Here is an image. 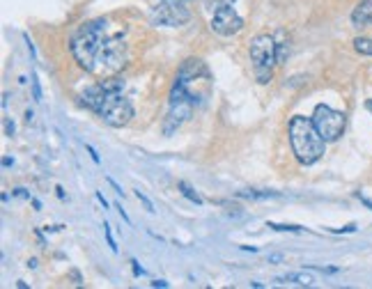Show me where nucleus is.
<instances>
[{
    "label": "nucleus",
    "mask_w": 372,
    "mask_h": 289,
    "mask_svg": "<svg viewBox=\"0 0 372 289\" xmlns=\"http://www.w3.org/2000/svg\"><path fill=\"white\" fill-rule=\"evenodd\" d=\"M287 131H290L292 151H294L296 161L301 165H312L324 156L326 140L322 138V133L317 131V126L312 124V120H308V117H303V115L292 117Z\"/></svg>",
    "instance_id": "f257e3e1"
},
{
    "label": "nucleus",
    "mask_w": 372,
    "mask_h": 289,
    "mask_svg": "<svg viewBox=\"0 0 372 289\" xmlns=\"http://www.w3.org/2000/svg\"><path fill=\"white\" fill-rule=\"evenodd\" d=\"M104 30H106V21L104 18H97V21L81 26L76 30V35L71 37L69 48L83 69L95 71L97 55H99V48L104 44Z\"/></svg>",
    "instance_id": "f03ea898"
},
{
    "label": "nucleus",
    "mask_w": 372,
    "mask_h": 289,
    "mask_svg": "<svg viewBox=\"0 0 372 289\" xmlns=\"http://www.w3.org/2000/svg\"><path fill=\"white\" fill-rule=\"evenodd\" d=\"M97 115H99L108 126H113V129H122V126H126L131 122V117H134V106L129 104V99L122 97V92L108 90V94H106L104 104L99 106Z\"/></svg>",
    "instance_id": "7ed1b4c3"
},
{
    "label": "nucleus",
    "mask_w": 372,
    "mask_h": 289,
    "mask_svg": "<svg viewBox=\"0 0 372 289\" xmlns=\"http://www.w3.org/2000/svg\"><path fill=\"white\" fill-rule=\"evenodd\" d=\"M312 124L317 126V131L322 133V138L326 140V143H333L338 140L342 133H345V126H347V117L345 112L331 108V106H324L320 104L312 112Z\"/></svg>",
    "instance_id": "20e7f679"
},
{
    "label": "nucleus",
    "mask_w": 372,
    "mask_h": 289,
    "mask_svg": "<svg viewBox=\"0 0 372 289\" xmlns=\"http://www.w3.org/2000/svg\"><path fill=\"white\" fill-rule=\"evenodd\" d=\"M189 0H161L156 7H152L150 21L154 26H165V28H177L184 26L191 18V12L186 7Z\"/></svg>",
    "instance_id": "39448f33"
},
{
    "label": "nucleus",
    "mask_w": 372,
    "mask_h": 289,
    "mask_svg": "<svg viewBox=\"0 0 372 289\" xmlns=\"http://www.w3.org/2000/svg\"><path fill=\"white\" fill-rule=\"evenodd\" d=\"M126 60V44L122 37H113V39H104L99 48V55H97V65L95 69L104 71V73H115L117 69H122Z\"/></svg>",
    "instance_id": "423d86ee"
},
{
    "label": "nucleus",
    "mask_w": 372,
    "mask_h": 289,
    "mask_svg": "<svg viewBox=\"0 0 372 289\" xmlns=\"http://www.w3.org/2000/svg\"><path fill=\"white\" fill-rule=\"evenodd\" d=\"M251 60L255 69H273V65H278V44L271 35H257L253 39Z\"/></svg>",
    "instance_id": "0eeeda50"
},
{
    "label": "nucleus",
    "mask_w": 372,
    "mask_h": 289,
    "mask_svg": "<svg viewBox=\"0 0 372 289\" xmlns=\"http://www.w3.org/2000/svg\"><path fill=\"white\" fill-rule=\"evenodd\" d=\"M209 28L221 37H232V35H237V32L244 30V18L239 16L237 9H234L232 5H225V7H218L216 12H212Z\"/></svg>",
    "instance_id": "6e6552de"
},
{
    "label": "nucleus",
    "mask_w": 372,
    "mask_h": 289,
    "mask_svg": "<svg viewBox=\"0 0 372 289\" xmlns=\"http://www.w3.org/2000/svg\"><path fill=\"white\" fill-rule=\"evenodd\" d=\"M372 23V0H361L351 12V26L354 28H365Z\"/></svg>",
    "instance_id": "1a4fd4ad"
},
{
    "label": "nucleus",
    "mask_w": 372,
    "mask_h": 289,
    "mask_svg": "<svg viewBox=\"0 0 372 289\" xmlns=\"http://www.w3.org/2000/svg\"><path fill=\"white\" fill-rule=\"evenodd\" d=\"M278 285H299V287H310L315 285V278L308 273H287L283 278H276Z\"/></svg>",
    "instance_id": "9d476101"
},
{
    "label": "nucleus",
    "mask_w": 372,
    "mask_h": 289,
    "mask_svg": "<svg viewBox=\"0 0 372 289\" xmlns=\"http://www.w3.org/2000/svg\"><path fill=\"white\" fill-rule=\"evenodd\" d=\"M177 188H179V193H182L186 200H191V202H193V204H202V198H200V195L195 193V190L191 188L189 184H186V181H179V184H177Z\"/></svg>",
    "instance_id": "9b49d317"
},
{
    "label": "nucleus",
    "mask_w": 372,
    "mask_h": 289,
    "mask_svg": "<svg viewBox=\"0 0 372 289\" xmlns=\"http://www.w3.org/2000/svg\"><path fill=\"white\" fill-rule=\"evenodd\" d=\"M354 48L361 53V55H370V57H372V39H368V37H356V39H354Z\"/></svg>",
    "instance_id": "f8f14e48"
},
{
    "label": "nucleus",
    "mask_w": 372,
    "mask_h": 289,
    "mask_svg": "<svg viewBox=\"0 0 372 289\" xmlns=\"http://www.w3.org/2000/svg\"><path fill=\"white\" fill-rule=\"evenodd\" d=\"M241 198H255V200H264V198H278V193H271V190H264V193H260V190H241Z\"/></svg>",
    "instance_id": "ddd939ff"
},
{
    "label": "nucleus",
    "mask_w": 372,
    "mask_h": 289,
    "mask_svg": "<svg viewBox=\"0 0 372 289\" xmlns=\"http://www.w3.org/2000/svg\"><path fill=\"white\" fill-rule=\"evenodd\" d=\"M204 7L209 9V12H216L218 7H225V5H234V0H202Z\"/></svg>",
    "instance_id": "4468645a"
},
{
    "label": "nucleus",
    "mask_w": 372,
    "mask_h": 289,
    "mask_svg": "<svg viewBox=\"0 0 372 289\" xmlns=\"http://www.w3.org/2000/svg\"><path fill=\"white\" fill-rule=\"evenodd\" d=\"M269 227L276 229V232H301V227H296V225H278V223H269Z\"/></svg>",
    "instance_id": "2eb2a0df"
},
{
    "label": "nucleus",
    "mask_w": 372,
    "mask_h": 289,
    "mask_svg": "<svg viewBox=\"0 0 372 289\" xmlns=\"http://www.w3.org/2000/svg\"><path fill=\"white\" fill-rule=\"evenodd\" d=\"M136 198H138V200H140V202H143V207H145V209H147V211H150V214H154V204H152V200H150V198H147V195H145V193H143V190H136Z\"/></svg>",
    "instance_id": "dca6fc26"
},
{
    "label": "nucleus",
    "mask_w": 372,
    "mask_h": 289,
    "mask_svg": "<svg viewBox=\"0 0 372 289\" xmlns=\"http://www.w3.org/2000/svg\"><path fill=\"white\" fill-rule=\"evenodd\" d=\"M32 97H35V101H42V85H39L37 73H32Z\"/></svg>",
    "instance_id": "f3484780"
},
{
    "label": "nucleus",
    "mask_w": 372,
    "mask_h": 289,
    "mask_svg": "<svg viewBox=\"0 0 372 289\" xmlns=\"http://www.w3.org/2000/svg\"><path fill=\"white\" fill-rule=\"evenodd\" d=\"M257 73V83H269L271 81V69H255Z\"/></svg>",
    "instance_id": "a211bd4d"
},
{
    "label": "nucleus",
    "mask_w": 372,
    "mask_h": 289,
    "mask_svg": "<svg viewBox=\"0 0 372 289\" xmlns=\"http://www.w3.org/2000/svg\"><path fill=\"white\" fill-rule=\"evenodd\" d=\"M104 234H106V241H108V246H110V251H113V253H117V246H115V239H113V234H110V225H104Z\"/></svg>",
    "instance_id": "6ab92c4d"
},
{
    "label": "nucleus",
    "mask_w": 372,
    "mask_h": 289,
    "mask_svg": "<svg viewBox=\"0 0 372 289\" xmlns=\"http://www.w3.org/2000/svg\"><path fill=\"white\" fill-rule=\"evenodd\" d=\"M85 149H87V151H90V156H92V161H95V163H97V165H99V154H97V149H95V147H90V145H87V147H85Z\"/></svg>",
    "instance_id": "aec40b11"
},
{
    "label": "nucleus",
    "mask_w": 372,
    "mask_h": 289,
    "mask_svg": "<svg viewBox=\"0 0 372 289\" xmlns=\"http://www.w3.org/2000/svg\"><path fill=\"white\" fill-rule=\"evenodd\" d=\"M23 39H26V46H28V51H30V55L35 57V44L30 42V37H28V35H23Z\"/></svg>",
    "instance_id": "412c9836"
},
{
    "label": "nucleus",
    "mask_w": 372,
    "mask_h": 289,
    "mask_svg": "<svg viewBox=\"0 0 372 289\" xmlns=\"http://www.w3.org/2000/svg\"><path fill=\"white\" fill-rule=\"evenodd\" d=\"M267 259H269L271 264H281V262H283V255H269Z\"/></svg>",
    "instance_id": "4be33fe9"
},
{
    "label": "nucleus",
    "mask_w": 372,
    "mask_h": 289,
    "mask_svg": "<svg viewBox=\"0 0 372 289\" xmlns=\"http://www.w3.org/2000/svg\"><path fill=\"white\" fill-rule=\"evenodd\" d=\"M131 264H134V273H136V276H143L145 271H143V268L138 266V262H136V259H131Z\"/></svg>",
    "instance_id": "5701e85b"
},
{
    "label": "nucleus",
    "mask_w": 372,
    "mask_h": 289,
    "mask_svg": "<svg viewBox=\"0 0 372 289\" xmlns=\"http://www.w3.org/2000/svg\"><path fill=\"white\" fill-rule=\"evenodd\" d=\"M5 131H7V136H14V124H12L9 120L5 122Z\"/></svg>",
    "instance_id": "b1692460"
},
{
    "label": "nucleus",
    "mask_w": 372,
    "mask_h": 289,
    "mask_svg": "<svg viewBox=\"0 0 372 289\" xmlns=\"http://www.w3.org/2000/svg\"><path fill=\"white\" fill-rule=\"evenodd\" d=\"M152 287H163V289H168L170 285H168L165 280H154V282H152Z\"/></svg>",
    "instance_id": "393cba45"
},
{
    "label": "nucleus",
    "mask_w": 372,
    "mask_h": 289,
    "mask_svg": "<svg viewBox=\"0 0 372 289\" xmlns=\"http://www.w3.org/2000/svg\"><path fill=\"white\" fill-rule=\"evenodd\" d=\"M97 200H99V202L104 204V209H108V202H106V198H104V195H101V193H97Z\"/></svg>",
    "instance_id": "a878e982"
},
{
    "label": "nucleus",
    "mask_w": 372,
    "mask_h": 289,
    "mask_svg": "<svg viewBox=\"0 0 372 289\" xmlns=\"http://www.w3.org/2000/svg\"><path fill=\"white\" fill-rule=\"evenodd\" d=\"M12 163H14L12 159H3V165H5V168H9V165H12Z\"/></svg>",
    "instance_id": "bb28decb"
},
{
    "label": "nucleus",
    "mask_w": 372,
    "mask_h": 289,
    "mask_svg": "<svg viewBox=\"0 0 372 289\" xmlns=\"http://www.w3.org/2000/svg\"><path fill=\"white\" fill-rule=\"evenodd\" d=\"M16 195H21V198H28V193L23 188H16Z\"/></svg>",
    "instance_id": "cd10ccee"
},
{
    "label": "nucleus",
    "mask_w": 372,
    "mask_h": 289,
    "mask_svg": "<svg viewBox=\"0 0 372 289\" xmlns=\"http://www.w3.org/2000/svg\"><path fill=\"white\" fill-rule=\"evenodd\" d=\"M365 106H368V110L372 112V99H370V101H368V104H365Z\"/></svg>",
    "instance_id": "c85d7f7f"
}]
</instances>
